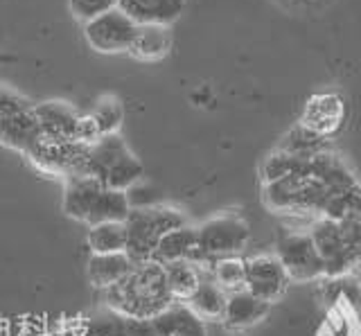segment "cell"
Listing matches in <instances>:
<instances>
[{
  "instance_id": "603a6c76",
  "label": "cell",
  "mask_w": 361,
  "mask_h": 336,
  "mask_svg": "<svg viewBox=\"0 0 361 336\" xmlns=\"http://www.w3.org/2000/svg\"><path fill=\"white\" fill-rule=\"evenodd\" d=\"M330 149L325 136H319L314 133L312 129L296 125L285 138H282L278 151H285V154H293V156H314V154H321Z\"/></svg>"
},
{
  "instance_id": "ffe728a7",
  "label": "cell",
  "mask_w": 361,
  "mask_h": 336,
  "mask_svg": "<svg viewBox=\"0 0 361 336\" xmlns=\"http://www.w3.org/2000/svg\"><path fill=\"white\" fill-rule=\"evenodd\" d=\"M226 291L214 282V278H201L195 294L188 298V307L199 318H224L226 311Z\"/></svg>"
},
{
  "instance_id": "52a82bcc",
  "label": "cell",
  "mask_w": 361,
  "mask_h": 336,
  "mask_svg": "<svg viewBox=\"0 0 361 336\" xmlns=\"http://www.w3.org/2000/svg\"><path fill=\"white\" fill-rule=\"evenodd\" d=\"M41 131L34 116V104L25 97L0 86V144L11 149L30 151L39 142Z\"/></svg>"
},
{
  "instance_id": "8fae6325",
  "label": "cell",
  "mask_w": 361,
  "mask_h": 336,
  "mask_svg": "<svg viewBox=\"0 0 361 336\" xmlns=\"http://www.w3.org/2000/svg\"><path fill=\"white\" fill-rule=\"evenodd\" d=\"M278 260L287 268V273L296 282H310L325 275L323 262L316 251L310 232H285L276 244Z\"/></svg>"
},
{
  "instance_id": "5b68a950",
  "label": "cell",
  "mask_w": 361,
  "mask_h": 336,
  "mask_svg": "<svg viewBox=\"0 0 361 336\" xmlns=\"http://www.w3.org/2000/svg\"><path fill=\"white\" fill-rule=\"evenodd\" d=\"M88 176L97 178L102 185L127 192L142 178V165L131 154L118 133L102 136L88 149Z\"/></svg>"
},
{
  "instance_id": "cb8c5ba5",
  "label": "cell",
  "mask_w": 361,
  "mask_h": 336,
  "mask_svg": "<svg viewBox=\"0 0 361 336\" xmlns=\"http://www.w3.org/2000/svg\"><path fill=\"white\" fill-rule=\"evenodd\" d=\"M212 278L224 291L235 294V291L246 289V262L237 257H221L212 264Z\"/></svg>"
},
{
  "instance_id": "e0dca14e",
  "label": "cell",
  "mask_w": 361,
  "mask_h": 336,
  "mask_svg": "<svg viewBox=\"0 0 361 336\" xmlns=\"http://www.w3.org/2000/svg\"><path fill=\"white\" fill-rule=\"evenodd\" d=\"M158 336H208L203 321L185 302H172L152 318Z\"/></svg>"
},
{
  "instance_id": "d6986e66",
  "label": "cell",
  "mask_w": 361,
  "mask_h": 336,
  "mask_svg": "<svg viewBox=\"0 0 361 336\" xmlns=\"http://www.w3.org/2000/svg\"><path fill=\"white\" fill-rule=\"evenodd\" d=\"M169 30L167 25L161 23H147V25H138V32H135V39L131 43L129 52L133 57L145 59V61H154L161 59L169 52Z\"/></svg>"
},
{
  "instance_id": "2e32d148",
  "label": "cell",
  "mask_w": 361,
  "mask_h": 336,
  "mask_svg": "<svg viewBox=\"0 0 361 336\" xmlns=\"http://www.w3.org/2000/svg\"><path fill=\"white\" fill-rule=\"evenodd\" d=\"M118 7L138 25H169L183 12L185 0H118Z\"/></svg>"
},
{
  "instance_id": "8992f818",
  "label": "cell",
  "mask_w": 361,
  "mask_h": 336,
  "mask_svg": "<svg viewBox=\"0 0 361 336\" xmlns=\"http://www.w3.org/2000/svg\"><path fill=\"white\" fill-rule=\"evenodd\" d=\"M34 116L41 131V138L48 140H73L84 144H95L102 136L90 116H82L77 108L66 102H43L34 104Z\"/></svg>"
},
{
  "instance_id": "484cf974",
  "label": "cell",
  "mask_w": 361,
  "mask_h": 336,
  "mask_svg": "<svg viewBox=\"0 0 361 336\" xmlns=\"http://www.w3.org/2000/svg\"><path fill=\"white\" fill-rule=\"evenodd\" d=\"M93 118L99 136H109V133H118L122 125V106L116 97H104L95 104V108L88 113Z\"/></svg>"
},
{
  "instance_id": "4fadbf2b",
  "label": "cell",
  "mask_w": 361,
  "mask_h": 336,
  "mask_svg": "<svg viewBox=\"0 0 361 336\" xmlns=\"http://www.w3.org/2000/svg\"><path fill=\"white\" fill-rule=\"evenodd\" d=\"M345 118V106L341 95L336 93H321L310 97L307 106L302 111V120L300 125L312 129L319 136L330 138L332 133L343 125Z\"/></svg>"
},
{
  "instance_id": "9c48e42d",
  "label": "cell",
  "mask_w": 361,
  "mask_h": 336,
  "mask_svg": "<svg viewBox=\"0 0 361 336\" xmlns=\"http://www.w3.org/2000/svg\"><path fill=\"white\" fill-rule=\"evenodd\" d=\"M88 149L90 144L84 142L39 138L27 156L43 172L59 174L68 181L75 176H88Z\"/></svg>"
},
{
  "instance_id": "ac0fdd59",
  "label": "cell",
  "mask_w": 361,
  "mask_h": 336,
  "mask_svg": "<svg viewBox=\"0 0 361 336\" xmlns=\"http://www.w3.org/2000/svg\"><path fill=\"white\" fill-rule=\"evenodd\" d=\"M133 266L135 264L129 260L127 253H106V255L93 253L88 262V278L97 289L104 291L127 278Z\"/></svg>"
},
{
  "instance_id": "30bf717a",
  "label": "cell",
  "mask_w": 361,
  "mask_h": 336,
  "mask_svg": "<svg viewBox=\"0 0 361 336\" xmlns=\"http://www.w3.org/2000/svg\"><path fill=\"white\" fill-rule=\"evenodd\" d=\"M138 32V23L129 18L120 7L97 16L84 25V35L88 46L97 52H129L131 43Z\"/></svg>"
},
{
  "instance_id": "7402d4cb",
  "label": "cell",
  "mask_w": 361,
  "mask_h": 336,
  "mask_svg": "<svg viewBox=\"0 0 361 336\" xmlns=\"http://www.w3.org/2000/svg\"><path fill=\"white\" fill-rule=\"evenodd\" d=\"M163 268H165L167 287H169V291H172L174 298L188 300L192 294H195V289L199 287V280H201L197 264L180 260V262L163 264Z\"/></svg>"
},
{
  "instance_id": "7a4b0ae2",
  "label": "cell",
  "mask_w": 361,
  "mask_h": 336,
  "mask_svg": "<svg viewBox=\"0 0 361 336\" xmlns=\"http://www.w3.org/2000/svg\"><path fill=\"white\" fill-rule=\"evenodd\" d=\"M63 212L88 226H97L104 221H124L131 206L122 189L102 185L93 176H75L66 181Z\"/></svg>"
},
{
  "instance_id": "6da1fadb",
  "label": "cell",
  "mask_w": 361,
  "mask_h": 336,
  "mask_svg": "<svg viewBox=\"0 0 361 336\" xmlns=\"http://www.w3.org/2000/svg\"><path fill=\"white\" fill-rule=\"evenodd\" d=\"M104 296L109 307L127 318H154L174 302L165 268L158 262L135 264L127 278L104 289Z\"/></svg>"
},
{
  "instance_id": "d4e9b609",
  "label": "cell",
  "mask_w": 361,
  "mask_h": 336,
  "mask_svg": "<svg viewBox=\"0 0 361 336\" xmlns=\"http://www.w3.org/2000/svg\"><path fill=\"white\" fill-rule=\"evenodd\" d=\"M86 336H129L127 334V316H122L116 309L97 311L88 318Z\"/></svg>"
},
{
  "instance_id": "4316f807",
  "label": "cell",
  "mask_w": 361,
  "mask_h": 336,
  "mask_svg": "<svg viewBox=\"0 0 361 336\" xmlns=\"http://www.w3.org/2000/svg\"><path fill=\"white\" fill-rule=\"evenodd\" d=\"M68 3H71L73 16L77 20H84V25L118 7V0H68Z\"/></svg>"
},
{
  "instance_id": "7c38bea8",
  "label": "cell",
  "mask_w": 361,
  "mask_h": 336,
  "mask_svg": "<svg viewBox=\"0 0 361 336\" xmlns=\"http://www.w3.org/2000/svg\"><path fill=\"white\" fill-rule=\"evenodd\" d=\"M291 278L274 255H259L246 262V291L259 300L274 302L287 291Z\"/></svg>"
},
{
  "instance_id": "ba28073f",
  "label": "cell",
  "mask_w": 361,
  "mask_h": 336,
  "mask_svg": "<svg viewBox=\"0 0 361 336\" xmlns=\"http://www.w3.org/2000/svg\"><path fill=\"white\" fill-rule=\"evenodd\" d=\"M197 237L199 264H214L221 257H233L244 249L248 242V226L237 215H217L201 223L197 228Z\"/></svg>"
},
{
  "instance_id": "3957f363",
  "label": "cell",
  "mask_w": 361,
  "mask_h": 336,
  "mask_svg": "<svg viewBox=\"0 0 361 336\" xmlns=\"http://www.w3.org/2000/svg\"><path fill=\"white\" fill-rule=\"evenodd\" d=\"M327 278H341L361 262V221L321 217L310 230Z\"/></svg>"
},
{
  "instance_id": "f1b7e54d",
  "label": "cell",
  "mask_w": 361,
  "mask_h": 336,
  "mask_svg": "<svg viewBox=\"0 0 361 336\" xmlns=\"http://www.w3.org/2000/svg\"><path fill=\"white\" fill-rule=\"evenodd\" d=\"M127 334L129 336H158L152 318H127Z\"/></svg>"
},
{
  "instance_id": "9a60e30c",
  "label": "cell",
  "mask_w": 361,
  "mask_h": 336,
  "mask_svg": "<svg viewBox=\"0 0 361 336\" xmlns=\"http://www.w3.org/2000/svg\"><path fill=\"white\" fill-rule=\"evenodd\" d=\"M271 302L259 300L257 296H253L251 291H235V294H228V300H226V311H224V325L228 330H246L251 325L259 323L269 311Z\"/></svg>"
},
{
  "instance_id": "5bb4252c",
  "label": "cell",
  "mask_w": 361,
  "mask_h": 336,
  "mask_svg": "<svg viewBox=\"0 0 361 336\" xmlns=\"http://www.w3.org/2000/svg\"><path fill=\"white\" fill-rule=\"evenodd\" d=\"M192 262L199 264V237L197 228H190L188 223L180 228L169 230L165 237L158 242L154 260L158 264H169V262Z\"/></svg>"
},
{
  "instance_id": "83f0119b",
  "label": "cell",
  "mask_w": 361,
  "mask_h": 336,
  "mask_svg": "<svg viewBox=\"0 0 361 336\" xmlns=\"http://www.w3.org/2000/svg\"><path fill=\"white\" fill-rule=\"evenodd\" d=\"M127 201H129V206L131 208H149V206H158L156 201L158 197L154 194V189L152 187H140V181L131 185L127 192Z\"/></svg>"
},
{
  "instance_id": "277c9868",
  "label": "cell",
  "mask_w": 361,
  "mask_h": 336,
  "mask_svg": "<svg viewBox=\"0 0 361 336\" xmlns=\"http://www.w3.org/2000/svg\"><path fill=\"white\" fill-rule=\"evenodd\" d=\"M124 226H127V251L124 253L133 264H145L154 260L158 242L169 230L185 226V217L167 206L131 208Z\"/></svg>"
},
{
  "instance_id": "44dd1931",
  "label": "cell",
  "mask_w": 361,
  "mask_h": 336,
  "mask_svg": "<svg viewBox=\"0 0 361 336\" xmlns=\"http://www.w3.org/2000/svg\"><path fill=\"white\" fill-rule=\"evenodd\" d=\"M88 246L97 255L106 253H124L127 251V226L124 221H104L90 226Z\"/></svg>"
}]
</instances>
